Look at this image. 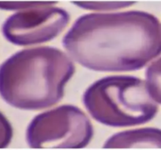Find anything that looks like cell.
<instances>
[{"mask_svg": "<svg viewBox=\"0 0 161 150\" xmlns=\"http://www.w3.org/2000/svg\"><path fill=\"white\" fill-rule=\"evenodd\" d=\"M72 4L86 10L96 11V12H108L118 9L128 8L135 4V2L131 1H87V2H72Z\"/></svg>", "mask_w": 161, "mask_h": 150, "instance_id": "obj_8", "label": "cell"}, {"mask_svg": "<svg viewBox=\"0 0 161 150\" xmlns=\"http://www.w3.org/2000/svg\"><path fill=\"white\" fill-rule=\"evenodd\" d=\"M62 45L74 62L92 71H136L161 56V23L142 10L84 14Z\"/></svg>", "mask_w": 161, "mask_h": 150, "instance_id": "obj_1", "label": "cell"}, {"mask_svg": "<svg viewBox=\"0 0 161 150\" xmlns=\"http://www.w3.org/2000/svg\"><path fill=\"white\" fill-rule=\"evenodd\" d=\"M145 81L149 95L158 105H161V56L148 65Z\"/></svg>", "mask_w": 161, "mask_h": 150, "instance_id": "obj_7", "label": "cell"}, {"mask_svg": "<svg viewBox=\"0 0 161 150\" xmlns=\"http://www.w3.org/2000/svg\"><path fill=\"white\" fill-rule=\"evenodd\" d=\"M104 148H161V129L142 128L121 131L110 136Z\"/></svg>", "mask_w": 161, "mask_h": 150, "instance_id": "obj_6", "label": "cell"}, {"mask_svg": "<svg viewBox=\"0 0 161 150\" xmlns=\"http://www.w3.org/2000/svg\"><path fill=\"white\" fill-rule=\"evenodd\" d=\"M57 3L58 2L53 1H0V9L18 12L42 6L56 5Z\"/></svg>", "mask_w": 161, "mask_h": 150, "instance_id": "obj_9", "label": "cell"}, {"mask_svg": "<svg viewBox=\"0 0 161 150\" xmlns=\"http://www.w3.org/2000/svg\"><path fill=\"white\" fill-rule=\"evenodd\" d=\"M75 72L65 51L52 46L27 48L0 65V97L22 110H41L58 104Z\"/></svg>", "mask_w": 161, "mask_h": 150, "instance_id": "obj_2", "label": "cell"}, {"mask_svg": "<svg viewBox=\"0 0 161 150\" xmlns=\"http://www.w3.org/2000/svg\"><path fill=\"white\" fill-rule=\"evenodd\" d=\"M48 5L18 11L7 17L2 34L17 46H34L56 38L66 28L70 15L65 9Z\"/></svg>", "mask_w": 161, "mask_h": 150, "instance_id": "obj_5", "label": "cell"}, {"mask_svg": "<svg viewBox=\"0 0 161 150\" xmlns=\"http://www.w3.org/2000/svg\"><path fill=\"white\" fill-rule=\"evenodd\" d=\"M94 127L78 106L64 104L33 117L26 130V142L34 149H81L91 143Z\"/></svg>", "mask_w": 161, "mask_h": 150, "instance_id": "obj_4", "label": "cell"}, {"mask_svg": "<svg viewBox=\"0 0 161 150\" xmlns=\"http://www.w3.org/2000/svg\"><path fill=\"white\" fill-rule=\"evenodd\" d=\"M14 131L10 122L0 112V148H7L12 141Z\"/></svg>", "mask_w": 161, "mask_h": 150, "instance_id": "obj_10", "label": "cell"}, {"mask_svg": "<svg viewBox=\"0 0 161 150\" xmlns=\"http://www.w3.org/2000/svg\"><path fill=\"white\" fill-rule=\"evenodd\" d=\"M83 102L95 121L111 128L146 124L159 111L145 80L128 74L110 75L95 81L83 93Z\"/></svg>", "mask_w": 161, "mask_h": 150, "instance_id": "obj_3", "label": "cell"}]
</instances>
